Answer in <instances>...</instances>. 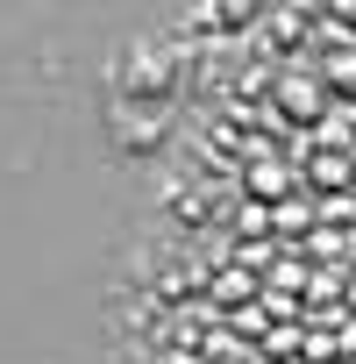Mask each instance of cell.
<instances>
[{
    "mask_svg": "<svg viewBox=\"0 0 356 364\" xmlns=\"http://www.w3.org/2000/svg\"><path fill=\"white\" fill-rule=\"evenodd\" d=\"M278 93H285V107H299V114H321V86H313V79H285Z\"/></svg>",
    "mask_w": 356,
    "mask_h": 364,
    "instance_id": "1",
    "label": "cell"
}]
</instances>
